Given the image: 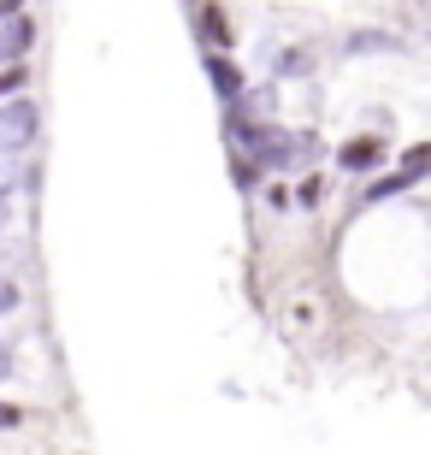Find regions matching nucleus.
<instances>
[{
    "label": "nucleus",
    "mask_w": 431,
    "mask_h": 455,
    "mask_svg": "<svg viewBox=\"0 0 431 455\" xmlns=\"http://www.w3.org/2000/svg\"><path fill=\"white\" fill-rule=\"evenodd\" d=\"M231 136L243 142V154H249L260 172H290V166H301V160L319 154L314 136H290V131H278V124H249V131H231Z\"/></svg>",
    "instance_id": "f257e3e1"
},
{
    "label": "nucleus",
    "mask_w": 431,
    "mask_h": 455,
    "mask_svg": "<svg viewBox=\"0 0 431 455\" xmlns=\"http://www.w3.org/2000/svg\"><path fill=\"white\" fill-rule=\"evenodd\" d=\"M36 124H42L36 101H24V95H6V107H0V154L30 148V142H36Z\"/></svg>",
    "instance_id": "f03ea898"
},
{
    "label": "nucleus",
    "mask_w": 431,
    "mask_h": 455,
    "mask_svg": "<svg viewBox=\"0 0 431 455\" xmlns=\"http://www.w3.org/2000/svg\"><path fill=\"white\" fill-rule=\"evenodd\" d=\"M30 42H36V24L12 12V18H6V30H0V66H24Z\"/></svg>",
    "instance_id": "7ed1b4c3"
},
{
    "label": "nucleus",
    "mask_w": 431,
    "mask_h": 455,
    "mask_svg": "<svg viewBox=\"0 0 431 455\" xmlns=\"http://www.w3.org/2000/svg\"><path fill=\"white\" fill-rule=\"evenodd\" d=\"M207 77H213V89L225 95V101H236V95H243V71H236L225 53H207Z\"/></svg>",
    "instance_id": "20e7f679"
},
{
    "label": "nucleus",
    "mask_w": 431,
    "mask_h": 455,
    "mask_svg": "<svg viewBox=\"0 0 431 455\" xmlns=\"http://www.w3.org/2000/svg\"><path fill=\"white\" fill-rule=\"evenodd\" d=\"M337 160H343V166H355V172H361V166H372V160H379V142H372V136H361V142H348V148L337 154Z\"/></svg>",
    "instance_id": "39448f33"
},
{
    "label": "nucleus",
    "mask_w": 431,
    "mask_h": 455,
    "mask_svg": "<svg viewBox=\"0 0 431 455\" xmlns=\"http://www.w3.org/2000/svg\"><path fill=\"white\" fill-rule=\"evenodd\" d=\"M201 36H207L213 48H225V42H231V30H225V12H219V6H201Z\"/></svg>",
    "instance_id": "423d86ee"
},
{
    "label": "nucleus",
    "mask_w": 431,
    "mask_h": 455,
    "mask_svg": "<svg viewBox=\"0 0 431 455\" xmlns=\"http://www.w3.org/2000/svg\"><path fill=\"white\" fill-rule=\"evenodd\" d=\"M419 178H408V172H396V178H379V184L366 189V202H390V196H402V189H414Z\"/></svg>",
    "instance_id": "0eeeda50"
},
{
    "label": "nucleus",
    "mask_w": 431,
    "mask_h": 455,
    "mask_svg": "<svg viewBox=\"0 0 431 455\" xmlns=\"http://www.w3.org/2000/svg\"><path fill=\"white\" fill-rule=\"evenodd\" d=\"M272 66H278V77H301V71H307V53H272Z\"/></svg>",
    "instance_id": "6e6552de"
},
{
    "label": "nucleus",
    "mask_w": 431,
    "mask_h": 455,
    "mask_svg": "<svg viewBox=\"0 0 431 455\" xmlns=\"http://www.w3.org/2000/svg\"><path fill=\"white\" fill-rule=\"evenodd\" d=\"M426 166H431V148H426V142H419V148H408L402 172H408V178H426Z\"/></svg>",
    "instance_id": "1a4fd4ad"
},
{
    "label": "nucleus",
    "mask_w": 431,
    "mask_h": 455,
    "mask_svg": "<svg viewBox=\"0 0 431 455\" xmlns=\"http://www.w3.org/2000/svg\"><path fill=\"white\" fill-rule=\"evenodd\" d=\"M18 89H24V66H0V101L18 95Z\"/></svg>",
    "instance_id": "9d476101"
},
{
    "label": "nucleus",
    "mask_w": 431,
    "mask_h": 455,
    "mask_svg": "<svg viewBox=\"0 0 431 455\" xmlns=\"http://www.w3.org/2000/svg\"><path fill=\"white\" fill-rule=\"evenodd\" d=\"M366 48H396L390 36H348V53H366Z\"/></svg>",
    "instance_id": "9b49d317"
},
{
    "label": "nucleus",
    "mask_w": 431,
    "mask_h": 455,
    "mask_svg": "<svg viewBox=\"0 0 431 455\" xmlns=\"http://www.w3.org/2000/svg\"><path fill=\"white\" fill-rule=\"evenodd\" d=\"M12 307H18V284L0 272V314H12Z\"/></svg>",
    "instance_id": "f8f14e48"
},
{
    "label": "nucleus",
    "mask_w": 431,
    "mask_h": 455,
    "mask_svg": "<svg viewBox=\"0 0 431 455\" xmlns=\"http://www.w3.org/2000/svg\"><path fill=\"white\" fill-rule=\"evenodd\" d=\"M12 184H18V172L6 166V160H0V196H12Z\"/></svg>",
    "instance_id": "ddd939ff"
},
{
    "label": "nucleus",
    "mask_w": 431,
    "mask_h": 455,
    "mask_svg": "<svg viewBox=\"0 0 431 455\" xmlns=\"http://www.w3.org/2000/svg\"><path fill=\"white\" fill-rule=\"evenodd\" d=\"M18 420H24V414H18V408H6V403H0V426H18Z\"/></svg>",
    "instance_id": "4468645a"
},
{
    "label": "nucleus",
    "mask_w": 431,
    "mask_h": 455,
    "mask_svg": "<svg viewBox=\"0 0 431 455\" xmlns=\"http://www.w3.org/2000/svg\"><path fill=\"white\" fill-rule=\"evenodd\" d=\"M6 367H12V349H6V343H0V379H6Z\"/></svg>",
    "instance_id": "2eb2a0df"
},
{
    "label": "nucleus",
    "mask_w": 431,
    "mask_h": 455,
    "mask_svg": "<svg viewBox=\"0 0 431 455\" xmlns=\"http://www.w3.org/2000/svg\"><path fill=\"white\" fill-rule=\"evenodd\" d=\"M18 6H24V0H0V18H12Z\"/></svg>",
    "instance_id": "dca6fc26"
},
{
    "label": "nucleus",
    "mask_w": 431,
    "mask_h": 455,
    "mask_svg": "<svg viewBox=\"0 0 431 455\" xmlns=\"http://www.w3.org/2000/svg\"><path fill=\"white\" fill-rule=\"evenodd\" d=\"M6 220H12V207H6V196H0V231H6Z\"/></svg>",
    "instance_id": "f3484780"
}]
</instances>
